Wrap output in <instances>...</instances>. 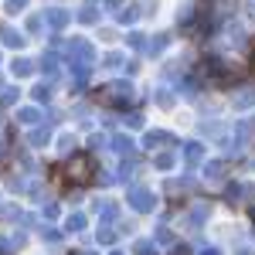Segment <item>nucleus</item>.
Returning <instances> with one entry per match:
<instances>
[{
    "label": "nucleus",
    "mask_w": 255,
    "mask_h": 255,
    "mask_svg": "<svg viewBox=\"0 0 255 255\" xmlns=\"http://www.w3.org/2000/svg\"><path fill=\"white\" fill-rule=\"evenodd\" d=\"M252 3H255V0H252Z\"/></svg>",
    "instance_id": "obj_2"
},
{
    "label": "nucleus",
    "mask_w": 255,
    "mask_h": 255,
    "mask_svg": "<svg viewBox=\"0 0 255 255\" xmlns=\"http://www.w3.org/2000/svg\"><path fill=\"white\" fill-rule=\"evenodd\" d=\"M89 170H92L89 157H79L75 163H72V177H75V180H85V177H89Z\"/></svg>",
    "instance_id": "obj_1"
}]
</instances>
